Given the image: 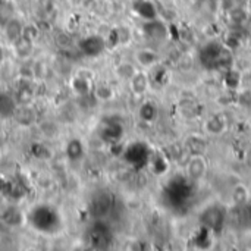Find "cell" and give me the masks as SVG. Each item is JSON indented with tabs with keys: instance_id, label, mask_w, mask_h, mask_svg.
<instances>
[{
	"instance_id": "cell-9",
	"label": "cell",
	"mask_w": 251,
	"mask_h": 251,
	"mask_svg": "<svg viewBox=\"0 0 251 251\" xmlns=\"http://www.w3.org/2000/svg\"><path fill=\"white\" fill-rule=\"evenodd\" d=\"M207 172V163L206 159L201 154H193L191 159L187 163V175L190 179L197 181L201 179Z\"/></svg>"
},
{
	"instance_id": "cell-27",
	"label": "cell",
	"mask_w": 251,
	"mask_h": 251,
	"mask_svg": "<svg viewBox=\"0 0 251 251\" xmlns=\"http://www.w3.org/2000/svg\"><path fill=\"white\" fill-rule=\"evenodd\" d=\"M96 93H97V97H99V99H103V100H107V99L112 97V90H110L109 87H106V85L99 87Z\"/></svg>"
},
{
	"instance_id": "cell-18",
	"label": "cell",
	"mask_w": 251,
	"mask_h": 251,
	"mask_svg": "<svg viewBox=\"0 0 251 251\" xmlns=\"http://www.w3.org/2000/svg\"><path fill=\"white\" fill-rule=\"evenodd\" d=\"M225 118L224 115H213L206 122V129L210 134H221L225 129Z\"/></svg>"
},
{
	"instance_id": "cell-24",
	"label": "cell",
	"mask_w": 251,
	"mask_h": 251,
	"mask_svg": "<svg viewBox=\"0 0 251 251\" xmlns=\"http://www.w3.org/2000/svg\"><path fill=\"white\" fill-rule=\"evenodd\" d=\"M232 197H234V200H235L237 204H244V203L247 201V199H249V193H247V190H246L244 185H238V187L234 190Z\"/></svg>"
},
{
	"instance_id": "cell-12",
	"label": "cell",
	"mask_w": 251,
	"mask_h": 251,
	"mask_svg": "<svg viewBox=\"0 0 251 251\" xmlns=\"http://www.w3.org/2000/svg\"><path fill=\"white\" fill-rule=\"evenodd\" d=\"M4 32H6V38L12 43H16L22 34H24V26L22 24L18 21V19H9L6 24H4Z\"/></svg>"
},
{
	"instance_id": "cell-20",
	"label": "cell",
	"mask_w": 251,
	"mask_h": 251,
	"mask_svg": "<svg viewBox=\"0 0 251 251\" xmlns=\"http://www.w3.org/2000/svg\"><path fill=\"white\" fill-rule=\"evenodd\" d=\"M116 74H118L119 78H122L125 81H131V78L137 74V69H135V66L132 63L125 62V63H121L116 68Z\"/></svg>"
},
{
	"instance_id": "cell-2",
	"label": "cell",
	"mask_w": 251,
	"mask_h": 251,
	"mask_svg": "<svg viewBox=\"0 0 251 251\" xmlns=\"http://www.w3.org/2000/svg\"><path fill=\"white\" fill-rule=\"evenodd\" d=\"M200 60L207 69H225L228 71L232 63L231 51L221 43H209L200 50Z\"/></svg>"
},
{
	"instance_id": "cell-25",
	"label": "cell",
	"mask_w": 251,
	"mask_h": 251,
	"mask_svg": "<svg viewBox=\"0 0 251 251\" xmlns=\"http://www.w3.org/2000/svg\"><path fill=\"white\" fill-rule=\"evenodd\" d=\"M74 88L78 94H87L90 91V84L84 78H76L74 79Z\"/></svg>"
},
{
	"instance_id": "cell-17",
	"label": "cell",
	"mask_w": 251,
	"mask_h": 251,
	"mask_svg": "<svg viewBox=\"0 0 251 251\" xmlns=\"http://www.w3.org/2000/svg\"><path fill=\"white\" fill-rule=\"evenodd\" d=\"M131 88L135 94H144L147 91L149 87V79L146 76V74L143 72H137L132 78H131Z\"/></svg>"
},
{
	"instance_id": "cell-1",
	"label": "cell",
	"mask_w": 251,
	"mask_h": 251,
	"mask_svg": "<svg viewBox=\"0 0 251 251\" xmlns=\"http://www.w3.org/2000/svg\"><path fill=\"white\" fill-rule=\"evenodd\" d=\"M28 222L37 232L47 234V235H53L59 232L62 226V219L59 212L46 204L31 209V212L28 213Z\"/></svg>"
},
{
	"instance_id": "cell-3",
	"label": "cell",
	"mask_w": 251,
	"mask_h": 251,
	"mask_svg": "<svg viewBox=\"0 0 251 251\" xmlns=\"http://www.w3.org/2000/svg\"><path fill=\"white\" fill-rule=\"evenodd\" d=\"M225 218L226 213L221 206H212L207 207L203 213H201V224L207 228L212 229L215 232H221V229L225 225Z\"/></svg>"
},
{
	"instance_id": "cell-5",
	"label": "cell",
	"mask_w": 251,
	"mask_h": 251,
	"mask_svg": "<svg viewBox=\"0 0 251 251\" xmlns=\"http://www.w3.org/2000/svg\"><path fill=\"white\" fill-rule=\"evenodd\" d=\"M125 160L131 165H134L135 168H143L147 160H149V147L143 143H135L131 144L124 154Z\"/></svg>"
},
{
	"instance_id": "cell-10",
	"label": "cell",
	"mask_w": 251,
	"mask_h": 251,
	"mask_svg": "<svg viewBox=\"0 0 251 251\" xmlns=\"http://www.w3.org/2000/svg\"><path fill=\"white\" fill-rule=\"evenodd\" d=\"M144 29V34L149 37V38H153V40H163L168 37V26L159 21L157 18L156 19H151V21H147L143 26Z\"/></svg>"
},
{
	"instance_id": "cell-16",
	"label": "cell",
	"mask_w": 251,
	"mask_h": 251,
	"mask_svg": "<svg viewBox=\"0 0 251 251\" xmlns=\"http://www.w3.org/2000/svg\"><path fill=\"white\" fill-rule=\"evenodd\" d=\"M16 104L15 100L7 93H0V116L9 118L15 113Z\"/></svg>"
},
{
	"instance_id": "cell-19",
	"label": "cell",
	"mask_w": 251,
	"mask_h": 251,
	"mask_svg": "<svg viewBox=\"0 0 251 251\" xmlns=\"http://www.w3.org/2000/svg\"><path fill=\"white\" fill-rule=\"evenodd\" d=\"M140 118L143 119V121H146V122H151V121H154V118L157 116V109H156V106L153 104V103H150V101H147V103H144L141 107H140Z\"/></svg>"
},
{
	"instance_id": "cell-8",
	"label": "cell",
	"mask_w": 251,
	"mask_h": 251,
	"mask_svg": "<svg viewBox=\"0 0 251 251\" xmlns=\"http://www.w3.org/2000/svg\"><path fill=\"white\" fill-rule=\"evenodd\" d=\"M90 243L93 247L96 249H104L110 244V240H112V235H110V231L107 229L106 225L97 222L91 231H90Z\"/></svg>"
},
{
	"instance_id": "cell-31",
	"label": "cell",
	"mask_w": 251,
	"mask_h": 251,
	"mask_svg": "<svg viewBox=\"0 0 251 251\" xmlns=\"http://www.w3.org/2000/svg\"><path fill=\"white\" fill-rule=\"evenodd\" d=\"M72 1H74V3H79L81 0H72Z\"/></svg>"
},
{
	"instance_id": "cell-22",
	"label": "cell",
	"mask_w": 251,
	"mask_h": 251,
	"mask_svg": "<svg viewBox=\"0 0 251 251\" xmlns=\"http://www.w3.org/2000/svg\"><path fill=\"white\" fill-rule=\"evenodd\" d=\"M188 149L191 150L193 154H201L206 149V144L200 138H190L188 140Z\"/></svg>"
},
{
	"instance_id": "cell-29",
	"label": "cell",
	"mask_w": 251,
	"mask_h": 251,
	"mask_svg": "<svg viewBox=\"0 0 251 251\" xmlns=\"http://www.w3.org/2000/svg\"><path fill=\"white\" fill-rule=\"evenodd\" d=\"M240 44H241L240 37L232 35V34L226 37V47H228V49H237V47H240Z\"/></svg>"
},
{
	"instance_id": "cell-11",
	"label": "cell",
	"mask_w": 251,
	"mask_h": 251,
	"mask_svg": "<svg viewBox=\"0 0 251 251\" xmlns=\"http://www.w3.org/2000/svg\"><path fill=\"white\" fill-rule=\"evenodd\" d=\"M134 10L146 21H151V19H156L157 18V10H156V6L150 1V0H137L134 4H132Z\"/></svg>"
},
{
	"instance_id": "cell-21",
	"label": "cell",
	"mask_w": 251,
	"mask_h": 251,
	"mask_svg": "<svg viewBox=\"0 0 251 251\" xmlns=\"http://www.w3.org/2000/svg\"><path fill=\"white\" fill-rule=\"evenodd\" d=\"M240 82H241L240 72H237L234 69H228L226 71V75H225V85L229 90H237L240 87Z\"/></svg>"
},
{
	"instance_id": "cell-4",
	"label": "cell",
	"mask_w": 251,
	"mask_h": 251,
	"mask_svg": "<svg viewBox=\"0 0 251 251\" xmlns=\"http://www.w3.org/2000/svg\"><path fill=\"white\" fill-rule=\"evenodd\" d=\"M168 196L169 200L175 204H181L185 200H188L191 194V185L184 178H175L168 184Z\"/></svg>"
},
{
	"instance_id": "cell-7",
	"label": "cell",
	"mask_w": 251,
	"mask_h": 251,
	"mask_svg": "<svg viewBox=\"0 0 251 251\" xmlns=\"http://www.w3.org/2000/svg\"><path fill=\"white\" fill-rule=\"evenodd\" d=\"M113 204H115V199L112 194L99 193L91 201V213L96 218H103L113 209Z\"/></svg>"
},
{
	"instance_id": "cell-13",
	"label": "cell",
	"mask_w": 251,
	"mask_h": 251,
	"mask_svg": "<svg viewBox=\"0 0 251 251\" xmlns=\"http://www.w3.org/2000/svg\"><path fill=\"white\" fill-rule=\"evenodd\" d=\"M66 156L72 162H78L84 156V144L78 138H72L66 144Z\"/></svg>"
},
{
	"instance_id": "cell-30",
	"label": "cell",
	"mask_w": 251,
	"mask_h": 251,
	"mask_svg": "<svg viewBox=\"0 0 251 251\" xmlns=\"http://www.w3.org/2000/svg\"><path fill=\"white\" fill-rule=\"evenodd\" d=\"M3 56H4V53H3V49L0 47V62L3 60Z\"/></svg>"
},
{
	"instance_id": "cell-14",
	"label": "cell",
	"mask_w": 251,
	"mask_h": 251,
	"mask_svg": "<svg viewBox=\"0 0 251 251\" xmlns=\"http://www.w3.org/2000/svg\"><path fill=\"white\" fill-rule=\"evenodd\" d=\"M137 62L141 65V66H144V68H150V66H153V65H156L157 63V53L154 51V50H151V49H141V50H138L137 51Z\"/></svg>"
},
{
	"instance_id": "cell-15",
	"label": "cell",
	"mask_w": 251,
	"mask_h": 251,
	"mask_svg": "<svg viewBox=\"0 0 251 251\" xmlns=\"http://www.w3.org/2000/svg\"><path fill=\"white\" fill-rule=\"evenodd\" d=\"M122 134H124L122 125L112 122V124H107V125L103 128V131H101V138H103L104 141H118V140L122 137Z\"/></svg>"
},
{
	"instance_id": "cell-6",
	"label": "cell",
	"mask_w": 251,
	"mask_h": 251,
	"mask_svg": "<svg viewBox=\"0 0 251 251\" xmlns=\"http://www.w3.org/2000/svg\"><path fill=\"white\" fill-rule=\"evenodd\" d=\"M106 49V41L100 35H88L79 41V50L88 57L100 56Z\"/></svg>"
},
{
	"instance_id": "cell-28",
	"label": "cell",
	"mask_w": 251,
	"mask_h": 251,
	"mask_svg": "<svg viewBox=\"0 0 251 251\" xmlns=\"http://www.w3.org/2000/svg\"><path fill=\"white\" fill-rule=\"evenodd\" d=\"M231 19H232L235 24H241V22L246 19V13H244V10H243V9H235V10H232V13H231Z\"/></svg>"
},
{
	"instance_id": "cell-26",
	"label": "cell",
	"mask_w": 251,
	"mask_h": 251,
	"mask_svg": "<svg viewBox=\"0 0 251 251\" xmlns=\"http://www.w3.org/2000/svg\"><path fill=\"white\" fill-rule=\"evenodd\" d=\"M238 103L244 107H251V88H247L238 94Z\"/></svg>"
},
{
	"instance_id": "cell-23",
	"label": "cell",
	"mask_w": 251,
	"mask_h": 251,
	"mask_svg": "<svg viewBox=\"0 0 251 251\" xmlns=\"http://www.w3.org/2000/svg\"><path fill=\"white\" fill-rule=\"evenodd\" d=\"M168 171V160L163 156H157L153 162V172L157 175H163Z\"/></svg>"
}]
</instances>
